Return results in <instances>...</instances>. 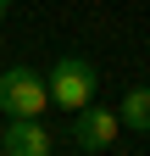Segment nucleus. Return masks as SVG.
Returning <instances> with one entry per match:
<instances>
[{
    "label": "nucleus",
    "mask_w": 150,
    "mask_h": 156,
    "mask_svg": "<svg viewBox=\"0 0 150 156\" xmlns=\"http://www.w3.org/2000/svg\"><path fill=\"white\" fill-rule=\"evenodd\" d=\"M6 11H11V0H0V23H6Z\"/></svg>",
    "instance_id": "423d86ee"
},
{
    "label": "nucleus",
    "mask_w": 150,
    "mask_h": 156,
    "mask_svg": "<svg viewBox=\"0 0 150 156\" xmlns=\"http://www.w3.org/2000/svg\"><path fill=\"white\" fill-rule=\"evenodd\" d=\"M0 151L6 156H50V128L39 117H11L6 134H0Z\"/></svg>",
    "instance_id": "20e7f679"
},
{
    "label": "nucleus",
    "mask_w": 150,
    "mask_h": 156,
    "mask_svg": "<svg viewBox=\"0 0 150 156\" xmlns=\"http://www.w3.org/2000/svg\"><path fill=\"white\" fill-rule=\"evenodd\" d=\"M117 123H122V128H139V134H150V89H145V84L122 95V106H117Z\"/></svg>",
    "instance_id": "39448f33"
},
{
    "label": "nucleus",
    "mask_w": 150,
    "mask_h": 156,
    "mask_svg": "<svg viewBox=\"0 0 150 156\" xmlns=\"http://www.w3.org/2000/svg\"><path fill=\"white\" fill-rule=\"evenodd\" d=\"M50 106V89L33 67H6L0 73V112L6 117H39Z\"/></svg>",
    "instance_id": "f03ea898"
},
{
    "label": "nucleus",
    "mask_w": 150,
    "mask_h": 156,
    "mask_svg": "<svg viewBox=\"0 0 150 156\" xmlns=\"http://www.w3.org/2000/svg\"><path fill=\"white\" fill-rule=\"evenodd\" d=\"M45 89H50V101L61 106V112H78V106H89V101H95L100 73H95V62H84V56H61V62L50 67Z\"/></svg>",
    "instance_id": "f257e3e1"
},
{
    "label": "nucleus",
    "mask_w": 150,
    "mask_h": 156,
    "mask_svg": "<svg viewBox=\"0 0 150 156\" xmlns=\"http://www.w3.org/2000/svg\"><path fill=\"white\" fill-rule=\"evenodd\" d=\"M122 134V123H117V112L111 106H78V117H72V145H84V151H106L111 140Z\"/></svg>",
    "instance_id": "7ed1b4c3"
}]
</instances>
